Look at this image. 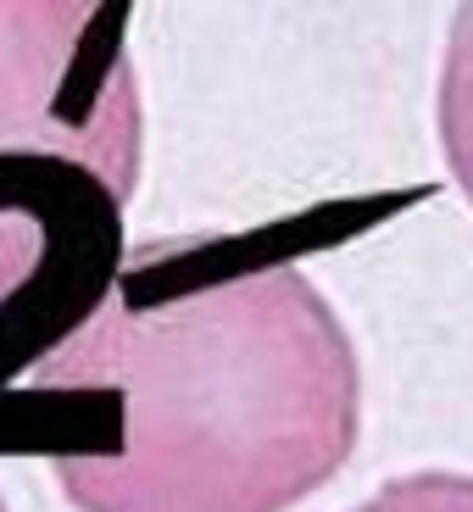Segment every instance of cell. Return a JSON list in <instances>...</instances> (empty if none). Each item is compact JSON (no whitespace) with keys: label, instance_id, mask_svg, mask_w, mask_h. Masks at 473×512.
<instances>
[{"label":"cell","instance_id":"6da1fadb","mask_svg":"<svg viewBox=\"0 0 473 512\" xmlns=\"http://www.w3.org/2000/svg\"><path fill=\"white\" fill-rule=\"evenodd\" d=\"M23 401L90 418L51 446L73 512H295L362 440V357L290 256L173 240L117 256Z\"/></svg>","mask_w":473,"mask_h":512},{"label":"cell","instance_id":"7a4b0ae2","mask_svg":"<svg viewBox=\"0 0 473 512\" xmlns=\"http://www.w3.org/2000/svg\"><path fill=\"white\" fill-rule=\"evenodd\" d=\"M145 173L123 0H0V312L101 290Z\"/></svg>","mask_w":473,"mask_h":512},{"label":"cell","instance_id":"3957f363","mask_svg":"<svg viewBox=\"0 0 473 512\" xmlns=\"http://www.w3.org/2000/svg\"><path fill=\"white\" fill-rule=\"evenodd\" d=\"M435 134L446 173L457 195L473 206V0H457L440 56V90H435Z\"/></svg>","mask_w":473,"mask_h":512},{"label":"cell","instance_id":"277c9868","mask_svg":"<svg viewBox=\"0 0 473 512\" xmlns=\"http://www.w3.org/2000/svg\"><path fill=\"white\" fill-rule=\"evenodd\" d=\"M0 512H12V507H6V496H0Z\"/></svg>","mask_w":473,"mask_h":512}]
</instances>
